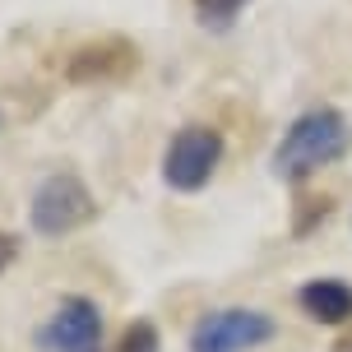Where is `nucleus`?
<instances>
[{"label":"nucleus","instance_id":"nucleus-1","mask_svg":"<svg viewBox=\"0 0 352 352\" xmlns=\"http://www.w3.org/2000/svg\"><path fill=\"white\" fill-rule=\"evenodd\" d=\"M348 144H352L348 116L338 107H311V111H301L297 121L283 130L278 148H274V176L297 186L306 176H316L320 167L338 162L348 153Z\"/></svg>","mask_w":352,"mask_h":352},{"label":"nucleus","instance_id":"nucleus-2","mask_svg":"<svg viewBox=\"0 0 352 352\" xmlns=\"http://www.w3.org/2000/svg\"><path fill=\"white\" fill-rule=\"evenodd\" d=\"M98 218V199L84 186V176L74 172H52L37 181L33 199H28V228L37 236H70Z\"/></svg>","mask_w":352,"mask_h":352},{"label":"nucleus","instance_id":"nucleus-3","mask_svg":"<svg viewBox=\"0 0 352 352\" xmlns=\"http://www.w3.org/2000/svg\"><path fill=\"white\" fill-rule=\"evenodd\" d=\"M223 162V130L218 125H181L162 148V181L176 195L204 190Z\"/></svg>","mask_w":352,"mask_h":352},{"label":"nucleus","instance_id":"nucleus-4","mask_svg":"<svg viewBox=\"0 0 352 352\" xmlns=\"http://www.w3.org/2000/svg\"><path fill=\"white\" fill-rule=\"evenodd\" d=\"M278 334L274 316L255 306H223L195 320L190 329V352H255Z\"/></svg>","mask_w":352,"mask_h":352},{"label":"nucleus","instance_id":"nucleus-5","mask_svg":"<svg viewBox=\"0 0 352 352\" xmlns=\"http://www.w3.org/2000/svg\"><path fill=\"white\" fill-rule=\"evenodd\" d=\"M102 306L84 292L56 301V311L37 324V352H102Z\"/></svg>","mask_w":352,"mask_h":352},{"label":"nucleus","instance_id":"nucleus-6","mask_svg":"<svg viewBox=\"0 0 352 352\" xmlns=\"http://www.w3.org/2000/svg\"><path fill=\"white\" fill-rule=\"evenodd\" d=\"M135 65H140V56H135V47L125 37H102V42H88V47H79L70 56L65 79L70 84H107V79L130 74Z\"/></svg>","mask_w":352,"mask_h":352},{"label":"nucleus","instance_id":"nucleus-7","mask_svg":"<svg viewBox=\"0 0 352 352\" xmlns=\"http://www.w3.org/2000/svg\"><path fill=\"white\" fill-rule=\"evenodd\" d=\"M297 306L316 324H348L352 320V287L343 278H311L297 287Z\"/></svg>","mask_w":352,"mask_h":352},{"label":"nucleus","instance_id":"nucleus-8","mask_svg":"<svg viewBox=\"0 0 352 352\" xmlns=\"http://www.w3.org/2000/svg\"><path fill=\"white\" fill-rule=\"evenodd\" d=\"M246 5L250 0H195V19H199L204 28H218V33H223V28L236 23V14H241Z\"/></svg>","mask_w":352,"mask_h":352},{"label":"nucleus","instance_id":"nucleus-9","mask_svg":"<svg viewBox=\"0 0 352 352\" xmlns=\"http://www.w3.org/2000/svg\"><path fill=\"white\" fill-rule=\"evenodd\" d=\"M158 329H153V320H135V324H125V334L116 338V352H158Z\"/></svg>","mask_w":352,"mask_h":352},{"label":"nucleus","instance_id":"nucleus-10","mask_svg":"<svg viewBox=\"0 0 352 352\" xmlns=\"http://www.w3.org/2000/svg\"><path fill=\"white\" fill-rule=\"evenodd\" d=\"M14 260H19V236L14 232H0V274H5Z\"/></svg>","mask_w":352,"mask_h":352},{"label":"nucleus","instance_id":"nucleus-11","mask_svg":"<svg viewBox=\"0 0 352 352\" xmlns=\"http://www.w3.org/2000/svg\"><path fill=\"white\" fill-rule=\"evenodd\" d=\"M343 352H352V343H343Z\"/></svg>","mask_w":352,"mask_h":352}]
</instances>
